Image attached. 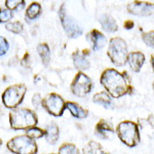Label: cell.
Here are the masks:
<instances>
[{
	"instance_id": "cell-1",
	"label": "cell",
	"mask_w": 154,
	"mask_h": 154,
	"mask_svg": "<svg viewBox=\"0 0 154 154\" xmlns=\"http://www.w3.org/2000/svg\"><path fill=\"white\" fill-rule=\"evenodd\" d=\"M100 82L107 93L114 99L125 96L133 91L131 84V79L126 72L120 73L115 69H106L102 73Z\"/></svg>"
},
{
	"instance_id": "cell-2",
	"label": "cell",
	"mask_w": 154,
	"mask_h": 154,
	"mask_svg": "<svg viewBox=\"0 0 154 154\" xmlns=\"http://www.w3.org/2000/svg\"><path fill=\"white\" fill-rule=\"evenodd\" d=\"M9 125L14 131L27 130L38 125V116L31 109L14 108L9 113Z\"/></svg>"
},
{
	"instance_id": "cell-3",
	"label": "cell",
	"mask_w": 154,
	"mask_h": 154,
	"mask_svg": "<svg viewBox=\"0 0 154 154\" xmlns=\"http://www.w3.org/2000/svg\"><path fill=\"white\" fill-rule=\"evenodd\" d=\"M115 133L118 139L125 146L134 148L141 142V135L138 123L131 120H123L116 126Z\"/></svg>"
},
{
	"instance_id": "cell-4",
	"label": "cell",
	"mask_w": 154,
	"mask_h": 154,
	"mask_svg": "<svg viewBox=\"0 0 154 154\" xmlns=\"http://www.w3.org/2000/svg\"><path fill=\"white\" fill-rule=\"evenodd\" d=\"M6 148L14 154H37L38 146L35 140L27 135H18L7 141Z\"/></svg>"
},
{
	"instance_id": "cell-5",
	"label": "cell",
	"mask_w": 154,
	"mask_h": 154,
	"mask_svg": "<svg viewBox=\"0 0 154 154\" xmlns=\"http://www.w3.org/2000/svg\"><path fill=\"white\" fill-rule=\"evenodd\" d=\"M107 54L114 65L117 67H122L126 63L128 44L120 37H114L109 42Z\"/></svg>"
},
{
	"instance_id": "cell-6",
	"label": "cell",
	"mask_w": 154,
	"mask_h": 154,
	"mask_svg": "<svg viewBox=\"0 0 154 154\" xmlns=\"http://www.w3.org/2000/svg\"><path fill=\"white\" fill-rule=\"evenodd\" d=\"M27 93V86L23 83L14 84L8 86L2 94V103L8 109H14L19 107L23 102Z\"/></svg>"
},
{
	"instance_id": "cell-7",
	"label": "cell",
	"mask_w": 154,
	"mask_h": 154,
	"mask_svg": "<svg viewBox=\"0 0 154 154\" xmlns=\"http://www.w3.org/2000/svg\"><path fill=\"white\" fill-rule=\"evenodd\" d=\"M41 106L54 117H61L66 109V102L58 94H48L41 101Z\"/></svg>"
},
{
	"instance_id": "cell-8",
	"label": "cell",
	"mask_w": 154,
	"mask_h": 154,
	"mask_svg": "<svg viewBox=\"0 0 154 154\" xmlns=\"http://www.w3.org/2000/svg\"><path fill=\"white\" fill-rule=\"evenodd\" d=\"M93 86L94 83L91 79L83 72H78L71 82L70 89L74 96L82 98L91 93Z\"/></svg>"
},
{
	"instance_id": "cell-9",
	"label": "cell",
	"mask_w": 154,
	"mask_h": 154,
	"mask_svg": "<svg viewBox=\"0 0 154 154\" xmlns=\"http://www.w3.org/2000/svg\"><path fill=\"white\" fill-rule=\"evenodd\" d=\"M59 17L66 34L70 38H77V37H79L82 34V28L78 24V22L75 19L67 16L65 4H62L61 5V8L59 11Z\"/></svg>"
},
{
	"instance_id": "cell-10",
	"label": "cell",
	"mask_w": 154,
	"mask_h": 154,
	"mask_svg": "<svg viewBox=\"0 0 154 154\" xmlns=\"http://www.w3.org/2000/svg\"><path fill=\"white\" fill-rule=\"evenodd\" d=\"M130 14L139 17H150L153 14V4L149 2H133L128 5Z\"/></svg>"
},
{
	"instance_id": "cell-11",
	"label": "cell",
	"mask_w": 154,
	"mask_h": 154,
	"mask_svg": "<svg viewBox=\"0 0 154 154\" xmlns=\"http://www.w3.org/2000/svg\"><path fill=\"white\" fill-rule=\"evenodd\" d=\"M114 134V128L112 125L105 119H101L95 126V135L103 140H109Z\"/></svg>"
},
{
	"instance_id": "cell-12",
	"label": "cell",
	"mask_w": 154,
	"mask_h": 154,
	"mask_svg": "<svg viewBox=\"0 0 154 154\" xmlns=\"http://www.w3.org/2000/svg\"><path fill=\"white\" fill-rule=\"evenodd\" d=\"M144 62H145V56L140 51H133L128 54L126 57V63H128L131 70L137 73L140 72L144 65Z\"/></svg>"
},
{
	"instance_id": "cell-13",
	"label": "cell",
	"mask_w": 154,
	"mask_h": 154,
	"mask_svg": "<svg viewBox=\"0 0 154 154\" xmlns=\"http://www.w3.org/2000/svg\"><path fill=\"white\" fill-rule=\"evenodd\" d=\"M45 140L51 145H54L59 141L60 138V128L54 121H51L45 128Z\"/></svg>"
},
{
	"instance_id": "cell-14",
	"label": "cell",
	"mask_w": 154,
	"mask_h": 154,
	"mask_svg": "<svg viewBox=\"0 0 154 154\" xmlns=\"http://www.w3.org/2000/svg\"><path fill=\"white\" fill-rule=\"evenodd\" d=\"M66 109L70 111L71 115L75 118L83 119L86 118L88 115V111L81 107L79 104L75 103V102H66Z\"/></svg>"
},
{
	"instance_id": "cell-15",
	"label": "cell",
	"mask_w": 154,
	"mask_h": 154,
	"mask_svg": "<svg viewBox=\"0 0 154 154\" xmlns=\"http://www.w3.org/2000/svg\"><path fill=\"white\" fill-rule=\"evenodd\" d=\"M82 153L83 154H110L107 152L105 149L103 148V146L101 145L97 141H88L82 148Z\"/></svg>"
},
{
	"instance_id": "cell-16",
	"label": "cell",
	"mask_w": 154,
	"mask_h": 154,
	"mask_svg": "<svg viewBox=\"0 0 154 154\" xmlns=\"http://www.w3.org/2000/svg\"><path fill=\"white\" fill-rule=\"evenodd\" d=\"M89 39H91V42L93 44V49L94 51H99L103 48L106 44V37L101 33L98 30H93L89 33Z\"/></svg>"
},
{
	"instance_id": "cell-17",
	"label": "cell",
	"mask_w": 154,
	"mask_h": 154,
	"mask_svg": "<svg viewBox=\"0 0 154 154\" xmlns=\"http://www.w3.org/2000/svg\"><path fill=\"white\" fill-rule=\"evenodd\" d=\"M99 20H100L102 28L105 30L106 32L114 33V32H116L118 30V26H117V24H116L115 20H114L111 16H108V14H102Z\"/></svg>"
},
{
	"instance_id": "cell-18",
	"label": "cell",
	"mask_w": 154,
	"mask_h": 154,
	"mask_svg": "<svg viewBox=\"0 0 154 154\" xmlns=\"http://www.w3.org/2000/svg\"><path fill=\"white\" fill-rule=\"evenodd\" d=\"M73 62L76 68L80 71L88 70L89 68V66H91L88 58H86L82 53H80V51H77L76 53H74L73 54Z\"/></svg>"
},
{
	"instance_id": "cell-19",
	"label": "cell",
	"mask_w": 154,
	"mask_h": 154,
	"mask_svg": "<svg viewBox=\"0 0 154 154\" xmlns=\"http://www.w3.org/2000/svg\"><path fill=\"white\" fill-rule=\"evenodd\" d=\"M93 101L99 105L104 106L105 108H108L111 105V97L107 91H100L95 94L93 97Z\"/></svg>"
},
{
	"instance_id": "cell-20",
	"label": "cell",
	"mask_w": 154,
	"mask_h": 154,
	"mask_svg": "<svg viewBox=\"0 0 154 154\" xmlns=\"http://www.w3.org/2000/svg\"><path fill=\"white\" fill-rule=\"evenodd\" d=\"M37 51H38L39 56L41 57L42 63L44 66H48L49 62H51V49L46 43H40L37 46Z\"/></svg>"
},
{
	"instance_id": "cell-21",
	"label": "cell",
	"mask_w": 154,
	"mask_h": 154,
	"mask_svg": "<svg viewBox=\"0 0 154 154\" xmlns=\"http://www.w3.org/2000/svg\"><path fill=\"white\" fill-rule=\"evenodd\" d=\"M41 14V5L37 2L30 4L26 11V18L28 20H35Z\"/></svg>"
},
{
	"instance_id": "cell-22",
	"label": "cell",
	"mask_w": 154,
	"mask_h": 154,
	"mask_svg": "<svg viewBox=\"0 0 154 154\" xmlns=\"http://www.w3.org/2000/svg\"><path fill=\"white\" fill-rule=\"evenodd\" d=\"M58 154H80V151L73 143H63L60 146Z\"/></svg>"
},
{
	"instance_id": "cell-23",
	"label": "cell",
	"mask_w": 154,
	"mask_h": 154,
	"mask_svg": "<svg viewBox=\"0 0 154 154\" xmlns=\"http://www.w3.org/2000/svg\"><path fill=\"white\" fill-rule=\"evenodd\" d=\"M26 131V134L25 135H27L28 137H30L31 139H33V140H37V139H40V138H43L44 135H45V131L42 130L40 128H37L36 126H31V128H27Z\"/></svg>"
},
{
	"instance_id": "cell-24",
	"label": "cell",
	"mask_w": 154,
	"mask_h": 154,
	"mask_svg": "<svg viewBox=\"0 0 154 154\" xmlns=\"http://www.w3.org/2000/svg\"><path fill=\"white\" fill-rule=\"evenodd\" d=\"M5 6L9 11H18L25 6V0H5Z\"/></svg>"
},
{
	"instance_id": "cell-25",
	"label": "cell",
	"mask_w": 154,
	"mask_h": 154,
	"mask_svg": "<svg viewBox=\"0 0 154 154\" xmlns=\"http://www.w3.org/2000/svg\"><path fill=\"white\" fill-rule=\"evenodd\" d=\"M5 27L8 31H11L14 34H21L24 30L23 25L20 23V22H12V23H8Z\"/></svg>"
},
{
	"instance_id": "cell-26",
	"label": "cell",
	"mask_w": 154,
	"mask_h": 154,
	"mask_svg": "<svg viewBox=\"0 0 154 154\" xmlns=\"http://www.w3.org/2000/svg\"><path fill=\"white\" fill-rule=\"evenodd\" d=\"M142 39L148 46H150V48H153V46H154V34H153V31L142 33Z\"/></svg>"
},
{
	"instance_id": "cell-27",
	"label": "cell",
	"mask_w": 154,
	"mask_h": 154,
	"mask_svg": "<svg viewBox=\"0 0 154 154\" xmlns=\"http://www.w3.org/2000/svg\"><path fill=\"white\" fill-rule=\"evenodd\" d=\"M12 18V12L9 9H3L0 11V23H7Z\"/></svg>"
},
{
	"instance_id": "cell-28",
	"label": "cell",
	"mask_w": 154,
	"mask_h": 154,
	"mask_svg": "<svg viewBox=\"0 0 154 154\" xmlns=\"http://www.w3.org/2000/svg\"><path fill=\"white\" fill-rule=\"evenodd\" d=\"M8 48H9V44L7 40L4 37L0 36V57L4 56L8 51Z\"/></svg>"
},
{
	"instance_id": "cell-29",
	"label": "cell",
	"mask_w": 154,
	"mask_h": 154,
	"mask_svg": "<svg viewBox=\"0 0 154 154\" xmlns=\"http://www.w3.org/2000/svg\"><path fill=\"white\" fill-rule=\"evenodd\" d=\"M41 101H42V98H41L40 94H35V95L33 96V99H32V104H33L36 108H38V107L41 105Z\"/></svg>"
},
{
	"instance_id": "cell-30",
	"label": "cell",
	"mask_w": 154,
	"mask_h": 154,
	"mask_svg": "<svg viewBox=\"0 0 154 154\" xmlns=\"http://www.w3.org/2000/svg\"><path fill=\"white\" fill-rule=\"evenodd\" d=\"M134 22H131V21H126L125 23V29H131L134 27Z\"/></svg>"
},
{
	"instance_id": "cell-31",
	"label": "cell",
	"mask_w": 154,
	"mask_h": 154,
	"mask_svg": "<svg viewBox=\"0 0 154 154\" xmlns=\"http://www.w3.org/2000/svg\"><path fill=\"white\" fill-rule=\"evenodd\" d=\"M2 144H3V141H2V139H0V147L2 146Z\"/></svg>"
},
{
	"instance_id": "cell-32",
	"label": "cell",
	"mask_w": 154,
	"mask_h": 154,
	"mask_svg": "<svg viewBox=\"0 0 154 154\" xmlns=\"http://www.w3.org/2000/svg\"><path fill=\"white\" fill-rule=\"evenodd\" d=\"M46 154H56V153H46Z\"/></svg>"
},
{
	"instance_id": "cell-33",
	"label": "cell",
	"mask_w": 154,
	"mask_h": 154,
	"mask_svg": "<svg viewBox=\"0 0 154 154\" xmlns=\"http://www.w3.org/2000/svg\"><path fill=\"white\" fill-rule=\"evenodd\" d=\"M0 11H1V9H0Z\"/></svg>"
}]
</instances>
